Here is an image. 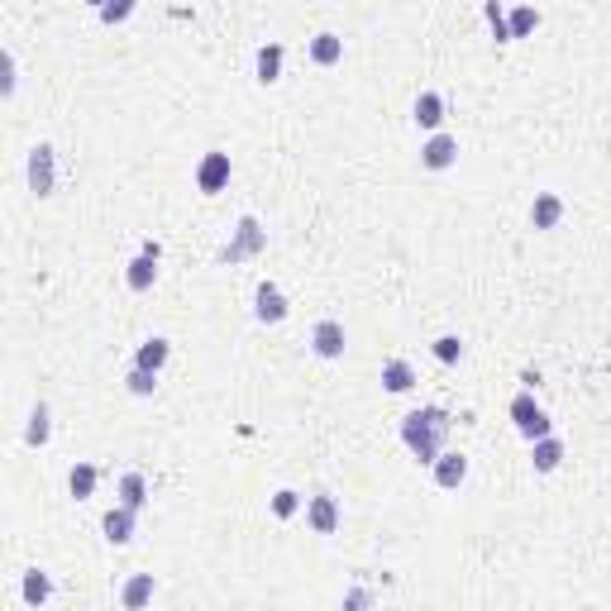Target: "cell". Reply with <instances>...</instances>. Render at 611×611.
<instances>
[{"label":"cell","instance_id":"obj_21","mask_svg":"<svg viewBox=\"0 0 611 611\" xmlns=\"http://www.w3.org/2000/svg\"><path fill=\"white\" fill-rule=\"evenodd\" d=\"M120 602H125L129 611L148 606V602H153V573H134V578L125 583V592H120Z\"/></svg>","mask_w":611,"mask_h":611},{"label":"cell","instance_id":"obj_22","mask_svg":"<svg viewBox=\"0 0 611 611\" xmlns=\"http://www.w3.org/2000/svg\"><path fill=\"white\" fill-rule=\"evenodd\" d=\"M277 77H282V43H263L258 48V81H263V87H273Z\"/></svg>","mask_w":611,"mask_h":611},{"label":"cell","instance_id":"obj_15","mask_svg":"<svg viewBox=\"0 0 611 611\" xmlns=\"http://www.w3.org/2000/svg\"><path fill=\"white\" fill-rule=\"evenodd\" d=\"M559 220H564V196H559V192H540L531 201V225L535 230H559Z\"/></svg>","mask_w":611,"mask_h":611},{"label":"cell","instance_id":"obj_7","mask_svg":"<svg viewBox=\"0 0 611 611\" xmlns=\"http://www.w3.org/2000/svg\"><path fill=\"white\" fill-rule=\"evenodd\" d=\"M158 258H163V249H158V244L148 240V244H144V253H139V258L129 263V273H125L129 292H148V287L158 282Z\"/></svg>","mask_w":611,"mask_h":611},{"label":"cell","instance_id":"obj_11","mask_svg":"<svg viewBox=\"0 0 611 611\" xmlns=\"http://www.w3.org/2000/svg\"><path fill=\"white\" fill-rule=\"evenodd\" d=\"M559 464H564V439H559L554 430L540 435V439H531V468H535V473H554Z\"/></svg>","mask_w":611,"mask_h":611},{"label":"cell","instance_id":"obj_23","mask_svg":"<svg viewBox=\"0 0 611 611\" xmlns=\"http://www.w3.org/2000/svg\"><path fill=\"white\" fill-rule=\"evenodd\" d=\"M506 29H512V39H531V33L540 29V10H531V5H516L512 14H506Z\"/></svg>","mask_w":611,"mask_h":611},{"label":"cell","instance_id":"obj_14","mask_svg":"<svg viewBox=\"0 0 611 611\" xmlns=\"http://www.w3.org/2000/svg\"><path fill=\"white\" fill-rule=\"evenodd\" d=\"M411 120H416V129L435 134L439 125H445V96H439V91H420V96H416V110H411Z\"/></svg>","mask_w":611,"mask_h":611},{"label":"cell","instance_id":"obj_20","mask_svg":"<svg viewBox=\"0 0 611 611\" xmlns=\"http://www.w3.org/2000/svg\"><path fill=\"white\" fill-rule=\"evenodd\" d=\"M20 597L29 602V606H43L48 597H53V578H48L43 569H33V573H24V588H20Z\"/></svg>","mask_w":611,"mask_h":611},{"label":"cell","instance_id":"obj_29","mask_svg":"<svg viewBox=\"0 0 611 611\" xmlns=\"http://www.w3.org/2000/svg\"><path fill=\"white\" fill-rule=\"evenodd\" d=\"M435 359L439 363H458V359H464V339H458V334H439L435 339Z\"/></svg>","mask_w":611,"mask_h":611},{"label":"cell","instance_id":"obj_6","mask_svg":"<svg viewBox=\"0 0 611 611\" xmlns=\"http://www.w3.org/2000/svg\"><path fill=\"white\" fill-rule=\"evenodd\" d=\"M253 315H258L263 325H282V320L292 315V306H287V296H282L277 282H263L258 292H253Z\"/></svg>","mask_w":611,"mask_h":611},{"label":"cell","instance_id":"obj_25","mask_svg":"<svg viewBox=\"0 0 611 611\" xmlns=\"http://www.w3.org/2000/svg\"><path fill=\"white\" fill-rule=\"evenodd\" d=\"M67 492H72L77 502H87L91 492H96V468L91 464H77L72 473H67Z\"/></svg>","mask_w":611,"mask_h":611},{"label":"cell","instance_id":"obj_8","mask_svg":"<svg viewBox=\"0 0 611 611\" xmlns=\"http://www.w3.org/2000/svg\"><path fill=\"white\" fill-rule=\"evenodd\" d=\"M435 487H445V492H458L468 483V454H454V449H445L435 458Z\"/></svg>","mask_w":611,"mask_h":611},{"label":"cell","instance_id":"obj_10","mask_svg":"<svg viewBox=\"0 0 611 611\" xmlns=\"http://www.w3.org/2000/svg\"><path fill=\"white\" fill-rule=\"evenodd\" d=\"M134 516H139V512H134V506H110V512L106 516H100V535H106L110 540V545H129V540H134Z\"/></svg>","mask_w":611,"mask_h":611},{"label":"cell","instance_id":"obj_3","mask_svg":"<svg viewBox=\"0 0 611 611\" xmlns=\"http://www.w3.org/2000/svg\"><path fill=\"white\" fill-rule=\"evenodd\" d=\"M58 186V167H53V144H33L29 148V192L33 196H53Z\"/></svg>","mask_w":611,"mask_h":611},{"label":"cell","instance_id":"obj_26","mask_svg":"<svg viewBox=\"0 0 611 611\" xmlns=\"http://www.w3.org/2000/svg\"><path fill=\"white\" fill-rule=\"evenodd\" d=\"M125 387H129L134 397H153V392H158V372L134 363V368H129V378H125Z\"/></svg>","mask_w":611,"mask_h":611},{"label":"cell","instance_id":"obj_28","mask_svg":"<svg viewBox=\"0 0 611 611\" xmlns=\"http://www.w3.org/2000/svg\"><path fill=\"white\" fill-rule=\"evenodd\" d=\"M134 5H139V0H106V5H100V24H125L134 14Z\"/></svg>","mask_w":611,"mask_h":611},{"label":"cell","instance_id":"obj_4","mask_svg":"<svg viewBox=\"0 0 611 611\" xmlns=\"http://www.w3.org/2000/svg\"><path fill=\"white\" fill-rule=\"evenodd\" d=\"M225 186H230V153L211 148L206 158L196 163V192L201 196H215V192H225Z\"/></svg>","mask_w":611,"mask_h":611},{"label":"cell","instance_id":"obj_16","mask_svg":"<svg viewBox=\"0 0 611 611\" xmlns=\"http://www.w3.org/2000/svg\"><path fill=\"white\" fill-rule=\"evenodd\" d=\"M48 439H53V411H48V401H39L29 411V426H24V445L29 449H43Z\"/></svg>","mask_w":611,"mask_h":611},{"label":"cell","instance_id":"obj_17","mask_svg":"<svg viewBox=\"0 0 611 611\" xmlns=\"http://www.w3.org/2000/svg\"><path fill=\"white\" fill-rule=\"evenodd\" d=\"M382 387H387L392 397L411 392V387H416V368L406 363V359H387V363H382Z\"/></svg>","mask_w":611,"mask_h":611},{"label":"cell","instance_id":"obj_12","mask_svg":"<svg viewBox=\"0 0 611 611\" xmlns=\"http://www.w3.org/2000/svg\"><path fill=\"white\" fill-rule=\"evenodd\" d=\"M263 244H268V234L258 230V220L244 215V220H240V240L225 249V263H240V258H249V253H258Z\"/></svg>","mask_w":611,"mask_h":611},{"label":"cell","instance_id":"obj_19","mask_svg":"<svg viewBox=\"0 0 611 611\" xmlns=\"http://www.w3.org/2000/svg\"><path fill=\"white\" fill-rule=\"evenodd\" d=\"M167 359H173V344H167L163 334H153V339H144V344H139V359H134V363H139V368H153V372H163V363H167Z\"/></svg>","mask_w":611,"mask_h":611},{"label":"cell","instance_id":"obj_27","mask_svg":"<svg viewBox=\"0 0 611 611\" xmlns=\"http://www.w3.org/2000/svg\"><path fill=\"white\" fill-rule=\"evenodd\" d=\"M296 512H301V492H292V487L273 492V516H277V521H292Z\"/></svg>","mask_w":611,"mask_h":611},{"label":"cell","instance_id":"obj_32","mask_svg":"<svg viewBox=\"0 0 611 611\" xmlns=\"http://www.w3.org/2000/svg\"><path fill=\"white\" fill-rule=\"evenodd\" d=\"M87 5H96V10H100V5H106V0H87Z\"/></svg>","mask_w":611,"mask_h":611},{"label":"cell","instance_id":"obj_18","mask_svg":"<svg viewBox=\"0 0 611 611\" xmlns=\"http://www.w3.org/2000/svg\"><path fill=\"white\" fill-rule=\"evenodd\" d=\"M339 58H344V39H339V33H315V39H311V62L315 67H334Z\"/></svg>","mask_w":611,"mask_h":611},{"label":"cell","instance_id":"obj_2","mask_svg":"<svg viewBox=\"0 0 611 611\" xmlns=\"http://www.w3.org/2000/svg\"><path fill=\"white\" fill-rule=\"evenodd\" d=\"M512 420H516V430H521L525 439H540V435H550V416H545V406L535 401V392H531V387L512 397Z\"/></svg>","mask_w":611,"mask_h":611},{"label":"cell","instance_id":"obj_13","mask_svg":"<svg viewBox=\"0 0 611 611\" xmlns=\"http://www.w3.org/2000/svg\"><path fill=\"white\" fill-rule=\"evenodd\" d=\"M311 349L320 359H344V325H339V320H320L311 330Z\"/></svg>","mask_w":611,"mask_h":611},{"label":"cell","instance_id":"obj_1","mask_svg":"<svg viewBox=\"0 0 611 611\" xmlns=\"http://www.w3.org/2000/svg\"><path fill=\"white\" fill-rule=\"evenodd\" d=\"M445 435H449V411H445V406H420V411H411L401 420L406 449H411L416 464H426V468L445 454Z\"/></svg>","mask_w":611,"mask_h":611},{"label":"cell","instance_id":"obj_24","mask_svg":"<svg viewBox=\"0 0 611 611\" xmlns=\"http://www.w3.org/2000/svg\"><path fill=\"white\" fill-rule=\"evenodd\" d=\"M120 502L134 506V512H144V502H148V483H144V473H125L120 478Z\"/></svg>","mask_w":611,"mask_h":611},{"label":"cell","instance_id":"obj_31","mask_svg":"<svg viewBox=\"0 0 611 611\" xmlns=\"http://www.w3.org/2000/svg\"><path fill=\"white\" fill-rule=\"evenodd\" d=\"M14 81H20V77H14V53H5V81H0V96H14Z\"/></svg>","mask_w":611,"mask_h":611},{"label":"cell","instance_id":"obj_5","mask_svg":"<svg viewBox=\"0 0 611 611\" xmlns=\"http://www.w3.org/2000/svg\"><path fill=\"white\" fill-rule=\"evenodd\" d=\"M458 163V139L454 134H445V129H435L426 144H420V167L426 173H445V167H454Z\"/></svg>","mask_w":611,"mask_h":611},{"label":"cell","instance_id":"obj_30","mask_svg":"<svg viewBox=\"0 0 611 611\" xmlns=\"http://www.w3.org/2000/svg\"><path fill=\"white\" fill-rule=\"evenodd\" d=\"M487 24H492V33H497V43H512V29H506V14H502L497 0H487Z\"/></svg>","mask_w":611,"mask_h":611},{"label":"cell","instance_id":"obj_9","mask_svg":"<svg viewBox=\"0 0 611 611\" xmlns=\"http://www.w3.org/2000/svg\"><path fill=\"white\" fill-rule=\"evenodd\" d=\"M306 525H311L315 535H334L339 531V506L330 492H315L311 502H306Z\"/></svg>","mask_w":611,"mask_h":611}]
</instances>
